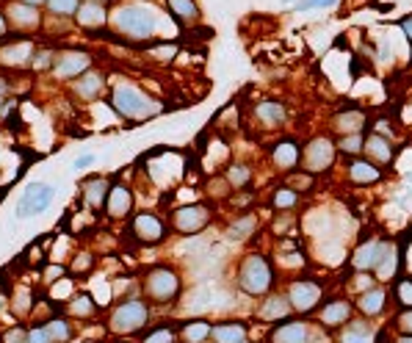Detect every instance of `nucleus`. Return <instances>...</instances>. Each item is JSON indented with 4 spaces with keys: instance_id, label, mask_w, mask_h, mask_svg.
Returning <instances> with one entry per match:
<instances>
[{
    "instance_id": "43",
    "label": "nucleus",
    "mask_w": 412,
    "mask_h": 343,
    "mask_svg": "<svg viewBox=\"0 0 412 343\" xmlns=\"http://www.w3.org/2000/svg\"><path fill=\"white\" fill-rule=\"evenodd\" d=\"M396 327H399L404 335H412V308H404V313L396 318Z\"/></svg>"
},
{
    "instance_id": "29",
    "label": "nucleus",
    "mask_w": 412,
    "mask_h": 343,
    "mask_svg": "<svg viewBox=\"0 0 412 343\" xmlns=\"http://www.w3.org/2000/svg\"><path fill=\"white\" fill-rule=\"evenodd\" d=\"M166 3H169L172 14H175L177 20H183V23H194V20L199 17V11H196L194 0H166Z\"/></svg>"
},
{
    "instance_id": "15",
    "label": "nucleus",
    "mask_w": 412,
    "mask_h": 343,
    "mask_svg": "<svg viewBox=\"0 0 412 343\" xmlns=\"http://www.w3.org/2000/svg\"><path fill=\"white\" fill-rule=\"evenodd\" d=\"M271 343H307V324L302 321H288L274 330Z\"/></svg>"
},
{
    "instance_id": "17",
    "label": "nucleus",
    "mask_w": 412,
    "mask_h": 343,
    "mask_svg": "<svg viewBox=\"0 0 412 343\" xmlns=\"http://www.w3.org/2000/svg\"><path fill=\"white\" fill-rule=\"evenodd\" d=\"M211 338L216 343H244L247 341V327H244V324H235V321L216 324V327L211 330Z\"/></svg>"
},
{
    "instance_id": "26",
    "label": "nucleus",
    "mask_w": 412,
    "mask_h": 343,
    "mask_svg": "<svg viewBox=\"0 0 412 343\" xmlns=\"http://www.w3.org/2000/svg\"><path fill=\"white\" fill-rule=\"evenodd\" d=\"M66 310L72 313V315H78V318H92V315L97 313V305L89 293H75V296L69 299Z\"/></svg>"
},
{
    "instance_id": "47",
    "label": "nucleus",
    "mask_w": 412,
    "mask_h": 343,
    "mask_svg": "<svg viewBox=\"0 0 412 343\" xmlns=\"http://www.w3.org/2000/svg\"><path fill=\"white\" fill-rule=\"evenodd\" d=\"M401 28H404V33L410 36V42H412V17H407V20L401 23Z\"/></svg>"
},
{
    "instance_id": "34",
    "label": "nucleus",
    "mask_w": 412,
    "mask_h": 343,
    "mask_svg": "<svg viewBox=\"0 0 412 343\" xmlns=\"http://www.w3.org/2000/svg\"><path fill=\"white\" fill-rule=\"evenodd\" d=\"M363 144H365V136L363 133H349V136H343L341 139V153H349V156H357L360 150H363Z\"/></svg>"
},
{
    "instance_id": "46",
    "label": "nucleus",
    "mask_w": 412,
    "mask_h": 343,
    "mask_svg": "<svg viewBox=\"0 0 412 343\" xmlns=\"http://www.w3.org/2000/svg\"><path fill=\"white\" fill-rule=\"evenodd\" d=\"M95 163V156H81V158H75V169L81 172V169H89Z\"/></svg>"
},
{
    "instance_id": "40",
    "label": "nucleus",
    "mask_w": 412,
    "mask_h": 343,
    "mask_svg": "<svg viewBox=\"0 0 412 343\" xmlns=\"http://www.w3.org/2000/svg\"><path fill=\"white\" fill-rule=\"evenodd\" d=\"M0 338H3V343H28V330L25 327H8Z\"/></svg>"
},
{
    "instance_id": "23",
    "label": "nucleus",
    "mask_w": 412,
    "mask_h": 343,
    "mask_svg": "<svg viewBox=\"0 0 412 343\" xmlns=\"http://www.w3.org/2000/svg\"><path fill=\"white\" fill-rule=\"evenodd\" d=\"M8 14H11V23H14L17 28H36V25H39V14H36L33 6L17 3V6L8 8Z\"/></svg>"
},
{
    "instance_id": "11",
    "label": "nucleus",
    "mask_w": 412,
    "mask_h": 343,
    "mask_svg": "<svg viewBox=\"0 0 412 343\" xmlns=\"http://www.w3.org/2000/svg\"><path fill=\"white\" fill-rule=\"evenodd\" d=\"M130 230H133V238L141 241V244H158L163 238V221L155 214H147V211L133 219Z\"/></svg>"
},
{
    "instance_id": "19",
    "label": "nucleus",
    "mask_w": 412,
    "mask_h": 343,
    "mask_svg": "<svg viewBox=\"0 0 412 343\" xmlns=\"http://www.w3.org/2000/svg\"><path fill=\"white\" fill-rule=\"evenodd\" d=\"M254 117H257V122L266 127H277L286 122V108L280 105V103H263V105H257L254 108Z\"/></svg>"
},
{
    "instance_id": "5",
    "label": "nucleus",
    "mask_w": 412,
    "mask_h": 343,
    "mask_svg": "<svg viewBox=\"0 0 412 343\" xmlns=\"http://www.w3.org/2000/svg\"><path fill=\"white\" fill-rule=\"evenodd\" d=\"M141 288H144V296L150 302H160L163 305V302H172L180 293V277L172 269H166V266H155V269L147 272Z\"/></svg>"
},
{
    "instance_id": "55",
    "label": "nucleus",
    "mask_w": 412,
    "mask_h": 343,
    "mask_svg": "<svg viewBox=\"0 0 412 343\" xmlns=\"http://www.w3.org/2000/svg\"><path fill=\"white\" fill-rule=\"evenodd\" d=\"M102 3H105V0H102Z\"/></svg>"
},
{
    "instance_id": "38",
    "label": "nucleus",
    "mask_w": 412,
    "mask_h": 343,
    "mask_svg": "<svg viewBox=\"0 0 412 343\" xmlns=\"http://www.w3.org/2000/svg\"><path fill=\"white\" fill-rule=\"evenodd\" d=\"M396 299H399V305L412 308V280H399L396 282Z\"/></svg>"
},
{
    "instance_id": "27",
    "label": "nucleus",
    "mask_w": 412,
    "mask_h": 343,
    "mask_svg": "<svg viewBox=\"0 0 412 343\" xmlns=\"http://www.w3.org/2000/svg\"><path fill=\"white\" fill-rule=\"evenodd\" d=\"M341 343H374V332H371V327H365L363 321H354V324H349V327L343 330Z\"/></svg>"
},
{
    "instance_id": "33",
    "label": "nucleus",
    "mask_w": 412,
    "mask_h": 343,
    "mask_svg": "<svg viewBox=\"0 0 412 343\" xmlns=\"http://www.w3.org/2000/svg\"><path fill=\"white\" fill-rule=\"evenodd\" d=\"M257 227V221L252 216H244L238 219L233 227H230V238H235V241H241V238H247V236H252V230Z\"/></svg>"
},
{
    "instance_id": "50",
    "label": "nucleus",
    "mask_w": 412,
    "mask_h": 343,
    "mask_svg": "<svg viewBox=\"0 0 412 343\" xmlns=\"http://www.w3.org/2000/svg\"><path fill=\"white\" fill-rule=\"evenodd\" d=\"M6 299H8V293L3 291V285H0V310H3V305H6Z\"/></svg>"
},
{
    "instance_id": "52",
    "label": "nucleus",
    "mask_w": 412,
    "mask_h": 343,
    "mask_svg": "<svg viewBox=\"0 0 412 343\" xmlns=\"http://www.w3.org/2000/svg\"><path fill=\"white\" fill-rule=\"evenodd\" d=\"M399 343H412V335H404V338H401Z\"/></svg>"
},
{
    "instance_id": "6",
    "label": "nucleus",
    "mask_w": 412,
    "mask_h": 343,
    "mask_svg": "<svg viewBox=\"0 0 412 343\" xmlns=\"http://www.w3.org/2000/svg\"><path fill=\"white\" fill-rule=\"evenodd\" d=\"M53 197H56V188L50 186V183H31L20 194V199H17V216L28 219L45 214L53 205Z\"/></svg>"
},
{
    "instance_id": "45",
    "label": "nucleus",
    "mask_w": 412,
    "mask_h": 343,
    "mask_svg": "<svg viewBox=\"0 0 412 343\" xmlns=\"http://www.w3.org/2000/svg\"><path fill=\"white\" fill-rule=\"evenodd\" d=\"M75 260H78V263H72V272H89V269H92V257H89L86 252H83V255H78Z\"/></svg>"
},
{
    "instance_id": "24",
    "label": "nucleus",
    "mask_w": 412,
    "mask_h": 343,
    "mask_svg": "<svg viewBox=\"0 0 412 343\" xmlns=\"http://www.w3.org/2000/svg\"><path fill=\"white\" fill-rule=\"evenodd\" d=\"M42 327L47 330V335H50V341L53 343H69L72 341V324H69L66 318L53 315V318H50V321H45Z\"/></svg>"
},
{
    "instance_id": "22",
    "label": "nucleus",
    "mask_w": 412,
    "mask_h": 343,
    "mask_svg": "<svg viewBox=\"0 0 412 343\" xmlns=\"http://www.w3.org/2000/svg\"><path fill=\"white\" fill-rule=\"evenodd\" d=\"M102 89V75L100 72H83L81 78H78V83H75V94L78 97H83V100H92L95 94H100Z\"/></svg>"
},
{
    "instance_id": "4",
    "label": "nucleus",
    "mask_w": 412,
    "mask_h": 343,
    "mask_svg": "<svg viewBox=\"0 0 412 343\" xmlns=\"http://www.w3.org/2000/svg\"><path fill=\"white\" fill-rule=\"evenodd\" d=\"M147 318H150L147 302H141V299H127V302H122V305L114 308L111 318H108V327H111V332H117V335H133V332H139V330L147 324Z\"/></svg>"
},
{
    "instance_id": "37",
    "label": "nucleus",
    "mask_w": 412,
    "mask_h": 343,
    "mask_svg": "<svg viewBox=\"0 0 412 343\" xmlns=\"http://www.w3.org/2000/svg\"><path fill=\"white\" fill-rule=\"evenodd\" d=\"M47 6H50L53 14H75L81 0H47Z\"/></svg>"
},
{
    "instance_id": "30",
    "label": "nucleus",
    "mask_w": 412,
    "mask_h": 343,
    "mask_svg": "<svg viewBox=\"0 0 412 343\" xmlns=\"http://www.w3.org/2000/svg\"><path fill=\"white\" fill-rule=\"evenodd\" d=\"M290 313V302L288 299H283V296H271L269 299V305L263 308V318H283V315H288Z\"/></svg>"
},
{
    "instance_id": "7",
    "label": "nucleus",
    "mask_w": 412,
    "mask_h": 343,
    "mask_svg": "<svg viewBox=\"0 0 412 343\" xmlns=\"http://www.w3.org/2000/svg\"><path fill=\"white\" fill-rule=\"evenodd\" d=\"M332 161H335V144L329 141V139H313L307 147H305V153L299 158V163L307 169V175H316V172H324V169H329L332 166Z\"/></svg>"
},
{
    "instance_id": "10",
    "label": "nucleus",
    "mask_w": 412,
    "mask_h": 343,
    "mask_svg": "<svg viewBox=\"0 0 412 343\" xmlns=\"http://www.w3.org/2000/svg\"><path fill=\"white\" fill-rule=\"evenodd\" d=\"M318 299H321V285L313 280L293 282L290 291H288V302H290V308L299 310V313H310L318 305Z\"/></svg>"
},
{
    "instance_id": "8",
    "label": "nucleus",
    "mask_w": 412,
    "mask_h": 343,
    "mask_svg": "<svg viewBox=\"0 0 412 343\" xmlns=\"http://www.w3.org/2000/svg\"><path fill=\"white\" fill-rule=\"evenodd\" d=\"M211 221V211L205 205H183L172 214V224L177 233L183 236H191V233H199L202 227H208Z\"/></svg>"
},
{
    "instance_id": "18",
    "label": "nucleus",
    "mask_w": 412,
    "mask_h": 343,
    "mask_svg": "<svg viewBox=\"0 0 412 343\" xmlns=\"http://www.w3.org/2000/svg\"><path fill=\"white\" fill-rule=\"evenodd\" d=\"M108 191H111V186H108L102 178H95V180L83 183V202H86L89 208H102L105 199H108Z\"/></svg>"
},
{
    "instance_id": "3",
    "label": "nucleus",
    "mask_w": 412,
    "mask_h": 343,
    "mask_svg": "<svg viewBox=\"0 0 412 343\" xmlns=\"http://www.w3.org/2000/svg\"><path fill=\"white\" fill-rule=\"evenodd\" d=\"M271 282H274V274H271V266H269L266 257H260V255L244 257L241 272H238V288H241L244 293H249V296H263V293H269Z\"/></svg>"
},
{
    "instance_id": "53",
    "label": "nucleus",
    "mask_w": 412,
    "mask_h": 343,
    "mask_svg": "<svg viewBox=\"0 0 412 343\" xmlns=\"http://www.w3.org/2000/svg\"><path fill=\"white\" fill-rule=\"evenodd\" d=\"M283 3H293V0H283Z\"/></svg>"
},
{
    "instance_id": "1",
    "label": "nucleus",
    "mask_w": 412,
    "mask_h": 343,
    "mask_svg": "<svg viewBox=\"0 0 412 343\" xmlns=\"http://www.w3.org/2000/svg\"><path fill=\"white\" fill-rule=\"evenodd\" d=\"M111 105H114V111H117L119 117H125V120H130V122H144V120H153V117L160 111V105L153 100V97L141 94L139 89H133V86H127V83L114 86Z\"/></svg>"
},
{
    "instance_id": "20",
    "label": "nucleus",
    "mask_w": 412,
    "mask_h": 343,
    "mask_svg": "<svg viewBox=\"0 0 412 343\" xmlns=\"http://www.w3.org/2000/svg\"><path fill=\"white\" fill-rule=\"evenodd\" d=\"M363 150L374 158V161H379V163H390V158H393L390 141H387L384 136H379V133L368 136V139H365V144H363Z\"/></svg>"
},
{
    "instance_id": "49",
    "label": "nucleus",
    "mask_w": 412,
    "mask_h": 343,
    "mask_svg": "<svg viewBox=\"0 0 412 343\" xmlns=\"http://www.w3.org/2000/svg\"><path fill=\"white\" fill-rule=\"evenodd\" d=\"M20 3H25V6H33V8H39L42 3H47V0H20Z\"/></svg>"
},
{
    "instance_id": "9",
    "label": "nucleus",
    "mask_w": 412,
    "mask_h": 343,
    "mask_svg": "<svg viewBox=\"0 0 412 343\" xmlns=\"http://www.w3.org/2000/svg\"><path fill=\"white\" fill-rule=\"evenodd\" d=\"M92 59L81 50H61L53 59V75L56 78H81L83 72H89Z\"/></svg>"
},
{
    "instance_id": "32",
    "label": "nucleus",
    "mask_w": 412,
    "mask_h": 343,
    "mask_svg": "<svg viewBox=\"0 0 412 343\" xmlns=\"http://www.w3.org/2000/svg\"><path fill=\"white\" fill-rule=\"evenodd\" d=\"M363 120H365L363 111H349V114H341V117H338V127H341L343 133H346V130H349V133H360Z\"/></svg>"
},
{
    "instance_id": "21",
    "label": "nucleus",
    "mask_w": 412,
    "mask_h": 343,
    "mask_svg": "<svg viewBox=\"0 0 412 343\" xmlns=\"http://www.w3.org/2000/svg\"><path fill=\"white\" fill-rule=\"evenodd\" d=\"M357 308H360L363 315H379V313L384 310V291H382V288H368V291L360 296Z\"/></svg>"
},
{
    "instance_id": "28",
    "label": "nucleus",
    "mask_w": 412,
    "mask_h": 343,
    "mask_svg": "<svg viewBox=\"0 0 412 343\" xmlns=\"http://www.w3.org/2000/svg\"><path fill=\"white\" fill-rule=\"evenodd\" d=\"M211 324L208 321H189L186 327H183V341L186 343H202L211 338Z\"/></svg>"
},
{
    "instance_id": "54",
    "label": "nucleus",
    "mask_w": 412,
    "mask_h": 343,
    "mask_svg": "<svg viewBox=\"0 0 412 343\" xmlns=\"http://www.w3.org/2000/svg\"><path fill=\"white\" fill-rule=\"evenodd\" d=\"M0 343H3V338H0Z\"/></svg>"
},
{
    "instance_id": "16",
    "label": "nucleus",
    "mask_w": 412,
    "mask_h": 343,
    "mask_svg": "<svg viewBox=\"0 0 412 343\" xmlns=\"http://www.w3.org/2000/svg\"><path fill=\"white\" fill-rule=\"evenodd\" d=\"M349 315H351L349 302L335 299V302L324 305V310H321V324H324V327H341V324L349 321Z\"/></svg>"
},
{
    "instance_id": "42",
    "label": "nucleus",
    "mask_w": 412,
    "mask_h": 343,
    "mask_svg": "<svg viewBox=\"0 0 412 343\" xmlns=\"http://www.w3.org/2000/svg\"><path fill=\"white\" fill-rule=\"evenodd\" d=\"M28 343H53V341H50V335H47V330L42 324H33L31 330H28Z\"/></svg>"
},
{
    "instance_id": "14",
    "label": "nucleus",
    "mask_w": 412,
    "mask_h": 343,
    "mask_svg": "<svg viewBox=\"0 0 412 343\" xmlns=\"http://www.w3.org/2000/svg\"><path fill=\"white\" fill-rule=\"evenodd\" d=\"M382 172L377 163H368V161H354L349 166V180L357 186H371V183H379Z\"/></svg>"
},
{
    "instance_id": "36",
    "label": "nucleus",
    "mask_w": 412,
    "mask_h": 343,
    "mask_svg": "<svg viewBox=\"0 0 412 343\" xmlns=\"http://www.w3.org/2000/svg\"><path fill=\"white\" fill-rule=\"evenodd\" d=\"M299 202V194L293 191V188H280L277 194H274V205L277 208H293Z\"/></svg>"
},
{
    "instance_id": "48",
    "label": "nucleus",
    "mask_w": 412,
    "mask_h": 343,
    "mask_svg": "<svg viewBox=\"0 0 412 343\" xmlns=\"http://www.w3.org/2000/svg\"><path fill=\"white\" fill-rule=\"evenodd\" d=\"M293 186H310V178H290Z\"/></svg>"
},
{
    "instance_id": "13",
    "label": "nucleus",
    "mask_w": 412,
    "mask_h": 343,
    "mask_svg": "<svg viewBox=\"0 0 412 343\" xmlns=\"http://www.w3.org/2000/svg\"><path fill=\"white\" fill-rule=\"evenodd\" d=\"M130 208H133V194H130V188L111 186V191H108V199H105V211H108V216L122 219V216L130 214Z\"/></svg>"
},
{
    "instance_id": "44",
    "label": "nucleus",
    "mask_w": 412,
    "mask_h": 343,
    "mask_svg": "<svg viewBox=\"0 0 412 343\" xmlns=\"http://www.w3.org/2000/svg\"><path fill=\"white\" fill-rule=\"evenodd\" d=\"M53 59H56V56H53V53H47V50H42V53H36V56H33L31 62H33V69H45V66H53Z\"/></svg>"
},
{
    "instance_id": "25",
    "label": "nucleus",
    "mask_w": 412,
    "mask_h": 343,
    "mask_svg": "<svg viewBox=\"0 0 412 343\" xmlns=\"http://www.w3.org/2000/svg\"><path fill=\"white\" fill-rule=\"evenodd\" d=\"M299 147L293 144V141H283V144H277V150H274V163L277 166H283V169H293L296 163H299Z\"/></svg>"
},
{
    "instance_id": "41",
    "label": "nucleus",
    "mask_w": 412,
    "mask_h": 343,
    "mask_svg": "<svg viewBox=\"0 0 412 343\" xmlns=\"http://www.w3.org/2000/svg\"><path fill=\"white\" fill-rule=\"evenodd\" d=\"M338 0H299L296 8L299 11H310V8H332Z\"/></svg>"
},
{
    "instance_id": "31",
    "label": "nucleus",
    "mask_w": 412,
    "mask_h": 343,
    "mask_svg": "<svg viewBox=\"0 0 412 343\" xmlns=\"http://www.w3.org/2000/svg\"><path fill=\"white\" fill-rule=\"evenodd\" d=\"M249 178H252V172H249V166H244V163H235V166H230V172H227V186H247L249 183Z\"/></svg>"
},
{
    "instance_id": "2",
    "label": "nucleus",
    "mask_w": 412,
    "mask_h": 343,
    "mask_svg": "<svg viewBox=\"0 0 412 343\" xmlns=\"http://www.w3.org/2000/svg\"><path fill=\"white\" fill-rule=\"evenodd\" d=\"M114 25L119 33H125L127 39L141 42L158 31V14L150 6H122L114 14Z\"/></svg>"
},
{
    "instance_id": "39",
    "label": "nucleus",
    "mask_w": 412,
    "mask_h": 343,
    "mask_svg": "<svg viewBox=\"0 0 412 343\" xmlns=\"http://www.w3.org/2000/svg\"><path fill=\"white\" fill-rule=\"evenodd\" d=\"M144 343H175V330L172 327H158L144 338Z\"/></svg>"
},
{
    "instance_id": "35",
    "label": "nucleus",
    "mask_w": 412,
    "mask_h": 343,
    "mask_svg": "<svg viewBox=\"0 0 412 343\" xmlns=\"http://www.w3.org/2000/svg\"><path fill=\"white\" fill-rule=\"evenodd\" d=\"M11 302H14L11 308H14V313H17V315H28V310H31V305H33L31 293H28L25 288H20V291L11 296Z\"/></svg>"
},
{
    "instance_id": "12",
    "label": "nucleus",
    "mask_w": 412,
    "mask_h": 343,
    "mask_svg": "<svg viewBox=\"0 0 412 343\" xmlns=\"http://www.w3.org/2000/svg\"><path fill=\"white\" fill-rule=\"evenodd\" d=\"M75 20H78V25H83V28H100V25H105L108 14H105V6H102L100 0H86V3L78 6Z\"/></svg>"
},
{
    "instance_id": "51",
    "label": "nucleus",
    "mask_w": 412,
    "mask_h": 343,
    "mask_svg": "<svg viewBox=\"0 0 412 343\" xmlns=\"http://www.w3.org/2000/svg\"><path fill=\"white\" fill-rule=\"evenodd\" d=\"M6 33V23H3V17H0V36Z\"/></svg>"
}]
</instances>
